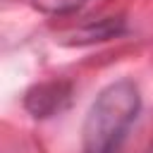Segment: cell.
<instances>
[{"instance_id":"obj_3","label":"cell","mask_w":153,"mask_h":153,"mask_svg":"<svg viewBox=\"0 0 153 153\" xmlns=\"http://www.w3.org/2000/svg\"><path fill=\"white\" fill-rule=\"evenodd\" d=\"M88 0H31V5L43 12V14H55V17H62V14H72L76 10H81Z\"/></svg>"},{"instance_id":"obj_1","label":"cell","mask_w":153,"mask_h":153,"mask_svg":"<svg viewBox=\"0 0 153 153\" xmlns=\"http://www.w3.org/2000/svg\"><path fill=\"white\" fill-rule=\"evenodd\" d=\"M139 112L141 93L134 81L120 79L105 86L96 96L81 127L84 153H117Z\"/></svg>"},{"instance_id":"obj_2","label":"cell","mask_w":153,"mask_h":153,"mask_svg":"<svg viewBox=\"0 0 153 153\" xmlns=\"http://www.w3.org/2000/svg\"><path fill=\"white\" fill-rule=\"evenodd\" d=\"M72 98V84L67 81H45L26 91L24 96V108L33 117H53L62 112L69 105Z\"/></svg>"}]
</instances>
